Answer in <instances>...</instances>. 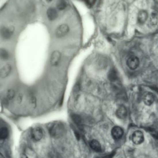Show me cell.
Here are the masks:
<instances>
[{
    "label": "cell",
    "instance_id": "obj_19",
    "mask_svg": "<svg viewBox=\"0 0 158 158\" xmlns=\"http://www.w3.org/2000/svg\"><path fill=\"white\" fill-rule=\"evenodd\" d=\"M109 79L111 82H114L117 80V74L114 70H111L108 74Z\"/></svg>",
    "mask_w": 158,
    "mask_h": 158
},
{
    "label": "cell",
    "instance_id": "obj_16",
    "mask_svg": "<svg viewBox=\"0 0 158 158\" xmlns=\"http://www.w3.org/2000/svg\"><path fill=\"white\" fill-rule=\"evenodd\" d=\"M9 131L7 128L4 127L0 128V139H5L8 137Z\"/></svg>",
    "mask_w": 158,
    "mask_h": 158
},
{
    "label": "cell",
    "instance_id": "obj_28",
    "mask_svg": "<svg viewBox=\"0 0 158 158\" xmlns=\"http://www.w3.org/2000/svg\"><path fill=\"white\" fill-rule=\"evenodd\" d=\"M46 1H47L48 3H50L51 1H52V0H46Z\"/></svg>",
    "mask_w": 158,
    "mask_h": 158
},
{
    "label": "cell",
    "instance_id": "obj_5",
    "mask_svg": "<svg viewBox=\"0 0 158 158\" xmlns=\"http://www.w3.org/2000/svg\"><path fill=\"white\" fill-rule=\"evenodd\" d=\"M144 137L142 131L137 130L134 132L132 134V141L136 145L142 144L144 142Z\"/></svg>",
    "mask_w": 158,
    "mask_h": 158
},
{
    "label": "cell",
    "instance_id": "obj_11",
    "mask_svg": "<svg viewBox=\"0 0 158 158\" xmlns=\"http://www.w3.org/2000/svg\"><path fill=\"white\" fill-rule=\"evenodd\" d=\"M155 101V97L151 93H147L143 97V102L144 104L148 106H150L153 104Z\"/></svg>",
    "mask_w": 158,
    "mask_h": 158
},
{
    "label": "cell",
    "instance_id": "obj_24",
    "mask_svg": "<svg viewBox=\"0 0 158 158\" xmlns=\"http://www.w3.org/2000/svg\"><path fill=\"white\" fill-rule=\"evenodd\" d=\"M86 6L89 7H92V3L90 2V0H83Z\"/></svg>",
    "mask_w": 158,
    "mask_h": 158
},
{
    "label": "cell",
    "instance_id": "obj_27",
    "mask_svg": "<svg viewBox=\"0 0 158 158\" xmlns=\"http://www.w3.org/2000/svg\"><path fill=\"white\" fill-rule=\"evenodd\" d=\"M0 158H5L3 155L2 153H0Z\"/></svg>",
    "mask_w": 158,
    "mask_h": 158
},
{
    "label": "cell",
    "instance_id": "obj_1",
    "mask_svg": "<svg viewBox=\"0 0 158 158\" xmlns=\"http://www.w3.org/2000/svg\"><path fill=\"white\" fill-rule=\"evenodd\" d=\"M65 128L61 122H55L51 124L49 128V132L51 137L58 138L61 137L65 133Z\"/></svg>",
    "mask_w": 158,
    "mask_h": 158
},
{
    "label": "cell",
    "instance_id": "obj_2",
    "mask_svg": "<svg viewBox=\"0 0 158 158\" xmlns=\"http://www.w3.org/2000/svg\"><path fill=\"white\" fill-rule=\"evenodd\" d=\"M14 32L13 26H4L0 30V36L3 40H9L14 35Z\"/></svg>",
    "mask_w": 158,
    "mask_h": 158
},
{
    "label": "cell",
    "instance_id": "obj_6",
    "mask_svg": "<svg viewBox=\"0 0 158 158\" xmlns=\"http://www.w3.org/2000/svg\"><path fill=\"white\" fill-rule=\"evenodd\" d=\"M32 138L35 141H39L42 139L43 136V131L40 127H35L31 131Z\"/></svg>",
    "mask_w": 158,
    "mask_h": 158
},
{
    "label": "cell",
    "instance_id": "obj_20",
    "mask_svg": "<svg viewBox=\"0 0 158 158\" xmlns=\"http://www.w3.org/2000/svg\"><path fill=\"white\" fill-rule=\"evenodd\" d=\"M73 120L75 124H76L78 126H81L82 124V119L80 116L76 115H74L72 117Z\"/></svg>",
    "mask_w": 158,
    "mask_h": 158
},
{
    "label": "cell",
    "instance_id": "obj_4",
    "mask_svg": "<svg viewBox=\"0 0 158 158\" xmlns=\"http://www.w3.org/2000/svg\"><path fill=\"white\" fill-rule=\"evenodd\" d=\"M13 70L12 65L10 63H7L3 66L0 69V78L5 79L10 75Z\"/></svg>",
    "mask_w": 158,
    "mask_h": 158
},
{
    "label": "cell",
    "instance_id": "obj_15",
    "mask_svg": "<svg viewBox=\"0 0 158 158\" xmlns=\"http://www.w3.org/2000/svg\"><path fill=\"white\" fill-rule=\"evenodd\" d=\"M90 145L91 148L94 151L97 152H99L101 151V146L100 145V143L98 140H93L91 141Z\"/></svg>",
    "mask_w": 158,
    "mask_h": 158
},
{
    "label": "cell",
    "instance_id": "obj_25",
    "mask_svg": "<svg viewBox=\"0 0 158 158\" xmlns=\"http://www.w3.org/2000/svg\"><path fill=\"white\" fill-rule=\"evenodd\" d=\"M114 155V153H112L111 155H109L106 156L105 157H103V158H112L113 156Z\"/></svg>",
    "mask_w": 158,
    "mask_h": 158
},
{
    "label": "cell",
    "instance_id": "obj_23",
    "mask_svg": "<svg viewBox=\"0 0 158 158\" xmlns=\"http://www.w3.org/2000/svg\"><path fill=\"white\" fill-rule=\"evenodd\" d=\"M151 135L153 136V137L155 138L156 139L158 140V132L156 130H151L150 131Z\"/></svg>",
    "mask_w": 158,
    "mask_h": 158
},
{
    "label": "cell",
    "instance_id": "obj_18",
    "mask_svg": "<svg viewBox=\"0 0 158 158\" xmlns=\"http://www.w3.org/2000/svg\"><path fill=\"white\" fill-rule=\"evenodd\" d=\"M158 14L155 11L152 12L151 13L150 17V23L151 25L155 26L158 23Z\"/></svg>",
    "mask_w": 158,
    "mask_h": 158
},
{
    "label": "cell",
    "instance_id": "obj_22",
    "mask_svg": "<svg viewBox=\"0 0 158 158\" xmlns=\"http://www.w3.org/2000/svg\"><path fill=\"white\" fill-rule=\"evenodd\" d=\"M23 95L21 94H19L18 95V96H17L16 99V101L17 103L18 104H20L22 103V102L23 101Z\"/></svg>",
    "mask_w": 158,
    "mask_h": 158
},
{
    "label": "cell",
    "instance_id": "obj_21",
    "mask_svg": "<svg viewBox=\"0 0 158 158\" xmlns=\"http://www.w3.org/2000/svg\"><path fill=\"white\" fill-rule=\"evenodd\" d=\"M66 7H67V5H66V3L64 1H60V3H58V4L57 5V7L58 9L60 10L65 9Z\"/></svg>",
    "mask_w": 158,
    "mask_h": 158
},
{
    "label": "cell",
    "instance_id": "obj_12",
    "mask_svg": "<svg viewBox=\"0 0 158 158\" xmlns=\"http://www.w3.org/2000/svg\"><path fill=\"white\" fill-rule=\"evenodd\" d=\"M47 16L49 20L53 21L56 20L58 17V13L55 8L50 7L47 11Z\"/></svg>",
    "mask_w": 158,
    "mask_h": 158
},
{
    "label": "cell",
    "instance_id": "obj_8",
    "mask_svg": "<svg viewBox=\"0 0 158 158\" xmlns=\"http://www.w3.org/2000/svg\"><path fill=\"white\" fill-rule=\"evenodd\" d=\"M124 134V130L121 128L115 126L111 130V136L115 140H119L122 137Z\"/></svg>",
    "mask_w": 158,
    "mask_h": 158
},
{
    "label": "cell",
    "instance_id": "obj_13",
    "mask_svg": "<svg viewBox=\"0 0 158 158\" xmlns=\"http://www.w3.org/2000/svg\"><path fill=\"white\" fill-rule=\"evenodd\" d=\"M148 18V13L146 11L142 10L140 11L138 14L137 17V20L138 22L140 24H144V23L146 21Z\"/></svg>",
    "mask_w": 158,
    "mask_h": 158
},
{
    "label": "cell",
    "instance_id": "obj_26",
    "mask_svg": "<svg viewBox=\"0 0 158 158\" xmlns=\"http://www.w3.org/2000/svg\"><path fill=\"white\" fill-rule=\"evenodd\" d=\"M20 158H29L28 157V156H27V155H25V154H22V155H20Z\"/></svg>",
    "mask_w": 158,
    "mask_h": 158
},
{
    "label": "cell",
    "instance_id": "obj_9",
    "mask_svg": "<svg viewBox=\"0 0 158 158\" xmlns=\"http://www.w3.org/2000/svg\"><path fill=\"white\" fill-rule=\"evenodd\" d=\"M11 57V54L9 51L5 48H0V60L3 61L9 60Z\"/></svg>",
    "mask_w": 158,
    "mask_h": 158
},
{
    "label": "cell",
    "instance_id": "obj_17",
    "mask_svg": "<svg viewBox=\"0 0 158 158\" xmlns=\"http://www.w3.org/2000/svg\"><path fill=\"white\" fill-rule=\"evenodd\" d=\"M16 96V91L13 89H9L6 93V98L7 100L11 101L13 100Z\"/></svg>",
    "mask_w": 158,
    "mask_h": 158
},
{
    "label": "cell",
    "instance_id": "obj_3",
    "mask_svg": "<svg viewBox=\"0 0 158 158\" xmlns=\"http://www.w3.org/2000/svg\"><path fill=\"white\" fill-rule=\"evenodd\" d=\"M69 31L70 27L67 24H61L55 30V35L57 38H63L69 33Z\"/></svg>",
    "mask_w": 158,
    "mask_h": 158
},
{
    "label": "cell",
    "instance_id": "obj_14",
    "mask_svg": "<svg viewBox=\"0 0 158 158\" xmlns=\"http://www.w3.org/2000/svg\"><path fill=\"white\" fill-rule=\"evenodd\" d=\"M116 115L120 119H124L127 115V111L125 106H120L117 110Z\"/></svg>",
    "mask_w": 158,
    "mask_h": 158
},
{
    "label": "cell",
    "instance_id": "obj_10",
    "mask_svg": "<svg viewBox=\"0 0 158 158\" xmlns=\"http://www.w3.org/2000/svg\"><path fill=\"white\" fill-rule=\"evenodd\" d=\"M61 55L58 51H55L52 53L51 55L50 61L51 65L53 66H57L58 65L60 61Z\"/></svg>",
    "mask_w": 158,
    "mask_h": 158
},
{
    "label": "cell",
    "instance_id": "obj_7",
    "mask_svg": "<svg viewBox=\"0 0 158 158\" xmlns=\"http://www.w3.org/2000/svg\"><path fill=\"white\" fill-rule=\"evenodd\" d=\"M139 60L138 57L134 55L130 57L127 61V64L128 67L132 70L137 69L139 65Z\"/></svg>",
    "mask_w": 158,
    "mask_h": 158
}]
</instances>
